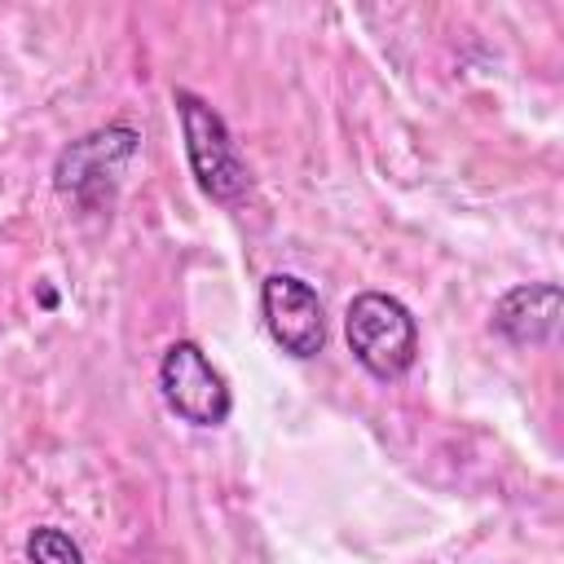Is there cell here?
<instances>
[{"mask_svg":"<svg viewBox=\"0 0 564 564\" xmlns=\"http://www.w3.org/2000/svg\"><path fill=\"white\" fill-rule=\"evenodd\" d=\"M260 313L269 339L291 357H317L326 348V317L317 291L295 273H269L260 286Z\"/></svg>","mask_w":564,"mask_h":564,"instance_id":"cell-5","label":"cell"},{"mask_svg":"<svg viewBox=\"0 0 564 564\" xmlns=\"http://www.w3.org/2000/svg\"><path fill=\"white\" fill-rule=\"evenodd\" d=\"M26 560L31 564H84L79 542L57 524H35L26 533Z\"/></svg>","mask_w":564,"mask_h":564,"instance_id":"cell-7","label":"cell"},{"mask_svg":"<svg viewBox=\"0 0 564 564\" xmlns=\"http://www.w3.org/2000/svg\"><path fill=\"white\" fill-rule=\"evenodd\" d=\"M176 119H181V137H185V159L189 172L198 181V189L216 203H238L251 189V172L247 159L238 154V141L229 132V123L220 119V110L212 101H203L189 88L172 93Z\"/></svg>","mask_w":564,"mask_h":564,"instance_id":"cell-1","label":"cell"},{"mask_svg":"<svg viewBox=\"0 0 564 564\" xmlns=\"http://www.w3.org/2000/svg\"><path fill=\"white\" fill-rule=\"evenodd\" d=\"M344 339L375 379H401L419 357V322L388 291H357L348 300Z\"/></svg>","mask_w":564,"mask_h":564,"instance_id":"cell-2","label":"cell"},{"mask_svg":"<svg viewBox=\"0 0 564 564\" xmlns=\"http://www.w3.org/2000/svg\"><path fill=\"white\" fill-rule=\"evenodd\" d=\"M159 388L167 410L189 427H220L234 410V392L212 357L194 339H176L159 361Z\"/></svg>","mask_w":564,"mask_h":564,"instance_id":"cell-4","label":"cell"},{"mask_svg":"<svg viewBox=\"0 0 564 564\" xmlns=\"http://www.w3.org/2000/svg\"><path fill=\"white\" fill-rule=\"evenodd\" d=\"M137 145H141V132L128 128V123H106V128H93L84 132L79 141H70L57 163H53V185L57 194H66L75 207L84 212H101L110 207L128 163L137 159Z\"/></svg>","mask_w":564,"mask_h":564,"instance_id":"cell-3","label":"cell"},{"mask_svg":"<svg viewBox=\"0 0 564 564\" xmlns=\"http://www.w3.org/2000/svg\"><path fill=\"white\" fill-rule=\"evenodd\" d=\"M560 313H564V295L555 282H529V286H511L498 304L489 326L516 344V348H542L555 339L560 330Z\"/></svg>","mask_w":564,"mask_h":564,"instance_id":"cell-6","label":"cell"}]
</instances>
